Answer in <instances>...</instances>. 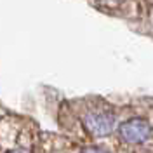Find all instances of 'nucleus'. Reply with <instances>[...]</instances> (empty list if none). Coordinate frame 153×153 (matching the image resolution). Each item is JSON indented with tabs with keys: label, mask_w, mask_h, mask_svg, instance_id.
<instances>
[{
	"label": "nucleus",
	"mask_w": 153,
	"mask_h": 153,
	"mask_svg": "<svg viewBox=\"0 0 153 153\" xmlns=\"http://www.w3.org/2000/svg\"><path fill=\"white\" fill-rule=\"evenodd\" d=\"M118 136L129 144H141L152 136V124L143 117H132L118 125Z\"/></svg>",
	"instance_id": "1"
},
{
	"label": "nucleus",
	"mask_w": 153,
	"mask_h": 153,
	"mask_svg": "<svg viewBox=\"0 0 153 153\" xmlns=\"http://www.w3.org/2000/svg\"><path fill=\"white\" fill-rule=\"evenodd\" d=\"M84 127L87 132L94 137H105L108 134H111L115 127L113 115L108 111H89L84 115Z\"/></svg>",
	"instance_id": "2"
},
{
	"label": "nucleus",
	"mask_w": 153,
	"mask_h": 153,
	"mask_svg": "<svg viewBox=\"0 0 153 153\" xmlns=\"http://www.w3.org/2000/svg\"><path fill=\"white\" fill-rule=\"evenodd\" d=\"M82 153H106V152L99 146H87V148L82 150Z\"/></svg>",
	"instance_id": "3"
},
{
	"label": "nucleus",
	"mask_w": 153,
	"mask_h": 153,
	"mask_svg": "<svg viewBox=\"0 0 153 153\" xmlns=\"http://www.w3.org/2000/svg\"><path fill=\"white\" fill-rule=\"evenodd\" d=\"M9 153H31L28 148H16V150H10Z\"/></svg>",
	"instance_id": "4"
}]
</instances>
